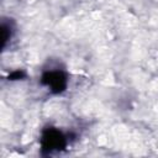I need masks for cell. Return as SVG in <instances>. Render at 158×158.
I'll return each instance as SVG.
<instances>
[{
  "instance_id": "obj_1",
  "label": "cell",
  "mask_w": 158,
  "mask_h": 158,
  "mask_svg": "<svg viewBox=\"0 0 158 158\" xmlns=\"http://www.w3.org/2000/svg\"><path fill=\"white\" fill-rule=\"evenodd\" d=\"M68 144L67 136L56 127H46L41 132L40 146L43 154H52L63 151Z\"/></svg>"
},
{
  "instance_id": "obj_2",
  "label": "cell",
  "mask_w": 158,
  "mask_h": 158,
  "mask_svg": "<svg viewBox=\"0 0 158 158\" xmlns=\"http://www.w3.org/2000/svg\"><path fill=\"white\" fill-rule=\"evenodd\" d=\"M40 81L51 93L60 94L67 89L68 75L64 70H62L59 68H52V69H47L42 73Z\"/></svg>"
},
{
  "instance_id": "obj_4",
  "label": "cell",
  "mask_w": 158,
  "mask_h": 158,
  "mask_svg": "<svg viewBox=\"0 0 158 158\" xmlns=\"http://www.w3.org/2000/svg\"><path fill=\"white\" fill-rule=\"evenodd\" d=\"M23 77H25V73H23V72L16 70V72H14L11 75H9V79H10V80H19V79H21V78H23Z\"/></svg>"
},
{
  "instance_id": "obj_3",
  "label": "cell",
  "mask_w": 158,
  "mask_h": 158,
  "mask_svg": "<svg viewBox=\"0 0 158 158\" xmlns=\"http://www.w3.org/2000/svg\"><path fill=\"white\" fill-rule=\"evenodd\" d=\"M12 26L10 25V22H6V21H2L1 23V32H2V48L6 47V43L9 41H11V37H12Z\"/></svg>"
}]
</instances>
